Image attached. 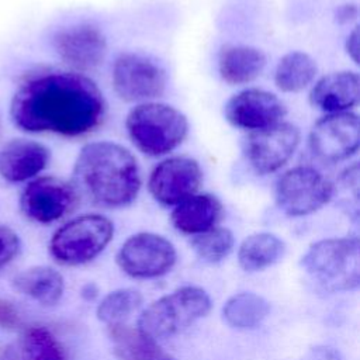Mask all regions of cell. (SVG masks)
Returning a JSON list of instances; mask_svg holds the SVG:
<instances>
[{
  "label": "cell",
  "mask_w": 360,
  "mask_h": 360,
  "mask_svg": "<svg viewBox=\"0 0 360 360\" xmlns=\"http://www.w3.org/2000/svg\"><path fill=\"white\" fill-rule=\"evenodd\" d=\"M10 114L13 122L28 132L82 136L103 122L105 100L87 76L51 70L20 86L11 100Z\"/></svg>",
  "instance_id": "6da1fadb"
},
{
  "label": "cell",
  "mask_w": 360,
  "mask_h": 360,
  "mask_svg": "<svg viewBox=\"0 0 360 360\" xmlns=\"http://www.w3.org/2000/svg\"><path fill=\"white\" fill-rule=\"evenodd\" d=\"M72 184L93 202L118 208L131 204L141 188V172L134 155L120 143L90 142L79 152Z\"/></svg>",
  "instance_id": "7a4b0ae2"
},
{
  "label": "cell",
  "mask_w": 360,
  "mask_h": 360,
  "mask_svg": "<svg viewBox=\"0 0 360 360\" xmlns=\"http://www.w3.org/2000/svg\"><path fill=\"white\" fill-rule=\"evenodd\" d=\"M125 127L132 143L152 158L176 149L188 132V121L181 111L156 101L135 105L127 115Z\"/></svg>",
  "instance_id": "3957f363"
},
{
  "label": "cell",
  "mask_w": 360,
  "mask_h": 360,
  "mask_svg": "<svg viewBox=\"0 0 360 360\" xmlns=\"http://www.w3.org/2000/svg\"><path fill=\"white\" fill-rule=\"evenodd\" d=\"M307 274L330 292L357 288L360 243L356 236L328 238L312 243L301 259Z\"/></svg>",
  "instance_id": "277c9868"
},
{
  "label": "cell",
  "mask_w": 360,
  "mask_h": 360,
  "mask_svg": "<svg viewBox=\"0 0 360 360\" xmlns=\"http://www.w3.org/2000/svg\"><path fill=\"white\" fill-rule=\"evenodd\" d=\"M211 309L210 295L200 287H181L146 309L138 319V330L153 340H163L186 330Z\"/></svg>",
  "instance_id": "5b68a950"
},
{
  "label": "cell",
  "mask_w": 360,
  "mask_h": 360,
  "mask_svg": "<svg viewBox=\"0 0 360 360\" xmlns=\"http://www.w3.org/2000/svg\"><path fill=\"white\" fill-rule=\"evenodd\" d=\"M112 222L100 214H84L62 225L52 236L49 250L63 264L76 266L93 260L110 243Z\"/></svg>",
  "instance_id": "8992f818"
},
{
  "label": "cell",
  "mask_w": 360,
  "mask_h": 360,
  "mask_svg": "<svg viewBox=\"0 0 360 360\" xmlns=\"http://www.w3.org/2000/svg\"><path fill=\"white\" fill-rule=\"evenodd\" d=\"M335 193V186L312 166H295L276 183L278 208L290 217H304L322 208Z\"/></svg>",
  "instance_id": "52a82bcc"
},
{
  "label": "cell",
  "mask_w": 360,
  "mask_h": 360,
  "mask_svg": "<svg viewBox=\"0 0 360 360\" xmlns=\"http://www.w3.org/2000/svg\"><path fill=\"white\" fill-rule=\"evenodd\" d=\"M111 80L120 98L131 103H146L163 94L167 75L159 63L148 56L122 53L112 65Z\"/></svg>",
  "instance_id": "ba28073f"
},
{
  "label": "cell",
  "mask_w": 360,
  "mask_h": 360,
  "mask_svg": "<svg viewBox=\"0 0 360 360\" xmlns=\"http://www.w3.org/2000/svg\"><path fill=\"white\" fill-rule=\"evenodd\" d=\"M312 155L325 163L349 159L359 149L360 122L354 112H332L319 118L309 132Z\"/></svg>",
  "instance_id": "9c48e42d"
},
{
  "label": "cell",
  "mask_w": 360,
  "mask_h": 360,
  "mask_svg": "<svg viewBox=\"0 0 360 360\" xmlns=\"http://www.w3.org/2000/svg\"><path fill=\"white\" fill-rule=\"evenodd\" d=\"M301 132L291 122L280 121L267 128L249 132L243 152L246 160L259 174H269L281 169L300 145Z\"/></svg>",
  "instance_id": "30bf717a"
},
{
  "label": "cell",
  "mask_w": 360,
  "mask_h": 360,
  "mask_svg": "<svg viewBox=\"0 0 360 360\" xmlns=\"http://www.w3.org/2000/svg\"><path fill=\"white\" fill-rule=\"evenodd\" d=\"M117 263L131 277L153 278L174 266L176 250L166 238L152 232H139L122 243Z\"/></svg>",
  "instance_id": "8fae6325"
},
{
  "label": "cell",
  "mask_w": 360,
  "mask_h": 360,
  "mask_svg": "<svg viewBox=\"0 0 360 360\" xmlns=\"http://www.w3.org/2000/svg\"><path fill=\"white\" fill-rule=\"evenodd\" d=\"M77 197L72 183L56 176H41L27 184L20 205L30 219L51 224L66 215L75 207Z\"/></svg>",
  "instance_id": "7c38bea8"
},
{
  "label": "cell",
  "mask_w": 360,
  "mask_h": 360,
  "mask_svg": "<svg viewBox=\"0 0 360 360\" xmlns=\"http://www.w3.org/2000/svg\"><path fill=\"white\" fill-rule=\"evenodd\" d=\"M202 181L198 162L188 156H172L153 167L148 180L152 197L163 205H176L195 194Z\"/></svg>",
  "instance_id": "4fadbf2b"
},
{
  "label": "cell",
  "mask_w": 360,
  "mask_h": 360,
  "mask_svg": "<svg viewBox=\"0 0 360 360\" xmlns=\"http://www.w3.org/2000/svg\"><path fill=\"white\" fill-rule=\"evenodd\" d=\"M285 104L273 93L262 89H245L233 94L224 107L226 121L249 132L283 121Z\"/></svg>",
  "instance_id": "5bb4252c"
},
{
  "label": "cell",
  "mask_w": 360,
  "mask_h": 360,
  "mask_svg": "<svg viewBox=\"0 0 360 360\" xmlns=\"http://www.w3.org/2000/svg\"><path fill=\"white\" fill-rule=\"evenodd\" d=\"M55 48L69 66L77 70H91L103 63L107 42L97 27L77 24L56 34Z\"/></svg>",
  "instance_id": "9a60e30c"
},
{
  "label": "cell",
  "mask_w": 360,
  "mask_h": 360,
  "mask_svg": "<svg viewBox=\"0 0 360 360\" xmlns=\"http://www.w3.org/2000/svg\"><path fill=\"white\" fill-rule=\"evenodd\" d=\"M49 162V149L32 139H11L0 149V176L11 183L34 179Z\"/></svg>",
  "instance_id": "2e32d148"
},
{
  "label": "cell",
  "mask_w": 360,
  "mask_h": 360,
  "mask_svg": "<svg viewBox=\"0 0 360 360\" xmlns=\"http://www.w3.org/2000/svg\"><path fill=\"white\" fill-rule=\"evenodd\" d=\"M360 77L352 70H339L322 76L309 91L311 104L326 112L349 111L359 103Z\"/></svg>",
  "instance_id": "e0dca14e"
},
{
  "label": "cell",
  "mask_w": 360,
  "mask_h": 360,
  "mask_svg": "<svg viewBox=\"0 0 360 360\" xmlns=\"http://www.w3.org/2000/svg\"><path fill=\"white\" fill-rule=\"evenodd\" d=\"M221 215L222 204L215 195L195 193L176 204L170 219L177 231L195 236L217 226Z\"/></svg>",
  "instance_id": "ac0fdd59"
},
{
  "label": "cell",
  "mask_w": 360,
  "mask_h": 360,
  "mask_svg": "<svg viewBox=\"0 0 360 360\" xmlns=\"http://www.w3.org/2000/svg\"><path fill=\"white\" fill-rule=\"evenodd\" d=\"M266 66V55L250 45H226L218 58V72L229 84L253 82Z\"/></svg>",
  "instance_id": "d6986e66"
},
{
  "label": "cell",
  "mask_w": 360,
  "mask_h": 360,
  "mask_svg": "<svg viewBox=\"0 0 360 360\" xmlns=\"http://www.w3.org/2000/svg\"><path fill=\"white\" fill-rule=\"evenodd\" d=\"M13 285L17 291L42 305H55L65 288L60 273L46 266H37L21 271L14 277Z\"/></svg>",
  "instance_id": "ffe728a7"
},
{
  "label": "cell",
  "mask_w": 360,
  "mask_h": 360,
  "mask_svg": "<svg viewBox=\"0 0 360 360\" xmlns=\"http://www.w3.org/2000/svg\"><path fill=\"white\" fill-rule=\"evenodd\" d=\"M114 354L118 360H174L165 353L156 340L125 323L110 326Z\"/></svg>",
  "instance_id": "44dd1931"
},
{
  "label": "cell",
  "mask_w": 360,
  "mask_h": 360,
  "mask_svg": "<svg viewBox=\"0 0 360 360\" xmlns=\"http://www.w3.org/2000/svg\"><path fill=\"white\" fill-rule=\"evenodd\" d=\"M285 252L284 242L269 232L248 236L239 246L238 260L243 270L257 271L277 263Z\"/></svg>",
  "instance_id": "7402d4cb"
},
{
  "label": "cell",
  "mask_w": 360,
  "mask_h": 360,
  "mask_svg": "<svg viewBox=\"0 0 360 360\" xmlns=\"http://www.w3.org/2000/svg\"><path fill=\"white\" fill-rule=\"evenodd\" d=\"M316 72L318 66L311 55L302 51H292L278 60L274 83L281 91L297 93L314 82Z\"/></svg>",
  "instance_id": "603a6c76"
},
{
  "label": "cell",
  "mask_w": 360,
  "mask_h": 360,
  "mask_svg": "<svg viewBox=\"0 0 360 360\" xmlns=\"http://www.w3.org/2000/svg\"><path fill=\"white\" fill-rule=\"evenodd\" d=\"M269 312V302L253 292H239L231 297L222 308L225 322L236 329L257 328L266 319Z\"/></svg>",
  "instance_id": "cb8c5ba5"
},
{
  "label": "cell",
  "mask_w": 360,
  "mask_h": 360,
  "mask_svg": "<svg viewBox=\"0 0 360 360\" xmlns=\"http://www.w3.org/2000/svg\"><path fill=\"white\" fill-rule=\"evenodd\" d=\"M142 295L132 288L115 290L107 294L97 307V318L108 325L117 326L125 321L141 307Z\"/></svg>",
  "instance_id": "d4e9b609"
},
{
  "label": "cell",
  "mask_w": 360,
  "mask_h": 360,
  "mask_svg": "<svg viewBox=\"0 0 360 360\" xmlns=\"http://www.w3.org/2000/svg\"><path fill=\"white\" fill-rule=\"evenodd\" d=\"M191 245L202 260L208 263H218L231 253L233 248V235L228 228L214 226L200 235H195Z\"/></svg>",
  "instance_id": "484cf974"
},
{
  "label": "cell",
  "mask_w": 360,
  "mask_h": 360,
  "mask_svg": "<svg viewBox=\"0 0 360 360\" xmlns=\"http://www.w3.org/2000/svg\"><path fill=\"white\" fill-rule=\"evenodd\" d=\"M32 360H63L53 338L44 329H32L27 336Z\"/></svg>",
  "instance_id": "4316f807"
},
{
  "label": "cell",
  "mask_w": 360,
  "mask_h": 360,
  "mask_svg": "<svg viewBox=\"0 0 360 360\" xmlns=\"http://www.w3.org/2000/svg\"><path fill=\"white\" fill-rule=\"evenodd\" d=\"M21 249L18 235L8 226L0 225V269L8 264Z\"/></svg>",
  "instance_id": "83f0119b"
},
{
  "label": "cell",
  "mask_w": 360,
  "mask_h": 360,
  "mask_svg": "<svg viewBox=\"0 0 360 360\" xmlns=\"http://www.w3.org/2000/svg\"><path fill=\"white\" fill-rule=\"evenodd\" d=\"M18 322L20 318L13 304L6 300H0V328L13 329L18 325Z\"/></svg>",
  "instance_id": "f1b7e54d"
},
{
  "label": "cell",
  "mask_w": 360,
  "mask_h": 360,
  "mask_svg": "<svg viewBox=\"0 0 360 360\" xmlns=\"http://www.w3.org/2000/svg\"><path fill=\"white\" fill-rule=\"evenodd\" d=\"M304 360H342V357L340 353L333 347L316 346L307 353Z\"/></svg>",
  "instance_id": "f546056e"
},
{
  "label": "cell",
  "mask_w": 360,
  "mask_h": 360,
  "mask_svg": "<svg viewBox=\"0 0 360 360\" xmlns=\"http://www.w3.org/2000/svg\"><path fill=\"white\" fill-rule=\"evenodd\" d=\"M359 27H354L346 38V52L354 63H359Z\"/></svg>",
  "instance_id": "4dcf8cb0"
}]
</instances>
